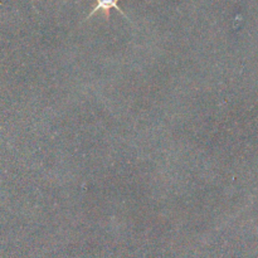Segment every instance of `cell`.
<instances>
[{"mask_svg":"<svg viewBox=\"0 0 258 258\" xmlns=\"http://www.w3.org/2000/svg\"><path fill=\"white\" fill-rule=\"evenodd\" d=\"M118 2H120V0H96L95 7H93V9L91 10V13L87 15V18H86L85 20H88L90 18H92L97 12H102L103 14H105L106 20H108V18H110V10L111 9H116L121 15H122V17H125L126 19L130 20L128 19L127 15H126L125 13H123V10L120 8Z\"/></svg>","mask_w":258,"mask_h":258,"instance_id":"6da1fadb","label":"cell"}]
</instances>
